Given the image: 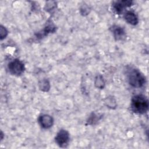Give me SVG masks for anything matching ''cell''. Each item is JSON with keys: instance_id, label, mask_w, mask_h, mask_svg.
Returning a JSON list of instances; mask_svg holds the SVG:
<instances>
[{"instance_id": "obj_7", "label": "cell", "mask_w": 149, "mask_h": 149, "mask_svg": "<svg viewBox=\"0 0 149 149\" xmlns=\"http://www.w3.org/2000/svg\"><path fill=\"white\" fill-rule=\"evenodd\" d=\"M113 37L117 41L123 40L126 36V31L123 27L118 25H113L110 27Z\"/></svg>"}, {"instance_id": "obj_8", "label": "cell", "mask_w": 149, "mask_h": 149, "mask_svg": "<svg viewBox=\"0 0 149 149\" xmlns=\"http://www.w3.org/2000/svg\"><path fill=\"white\" fill-rule=\"evenodd\" d=\"M56 26L51 20H48L42 30L38 32L36 36L37 38H42L49 33H52L56 30Z\"/></svg>"}, {"instance_id": "obj_14", "label": "cell", "mask_w": 149, "mask_h": 149, "mask_svg": "<svg viewBox=\"0 0 149 149\" xmlns=\"http://www.w3.org/2000/svg\"><path fill=\"white\" fill-rule=\"evenodd\" d=\"M56 7V2L55 1H48L45 5V10L47 12H52Z\"/></svg>"}, {"instance_id": "obj_6", "label": "cell", "mask_w": 149, "mask_h": 149, "mask_svg": "<svg viewBox=\"0 0 149 149\" xmlns=\"http://www.w3.org/2000/svg\"><path fill=\"white\" fill-rule=\"evenodd\" d=\"M54 121L53 118L47 114H42L38 119V122L41 127L45 129L51 128L54 124Z\"/></svg>"}, {"instance_id": "obj_13", "label": "cell", "mask_w": 149, "mask_h": 149, "mask_svg": "<svg viewBox=\"0 0 149 149\" xmlns=\"http://www.w3.org/2000/svg\"><path fill=\"white\" fill-rule=\"evenodd\" d=\"M105 105L110 109H115L116 107V101L112 96H108L105 99Z\"/></svg>"}, {"instance_id": "obj_5", "label": "cell", "mask_w": 149, "mask_h": 149, "mask_svg": "<svg viewBox=\"0 0 149 149\" xmlns=\"http://www.w3.org/2000/svg\"><path fill=\"white\" fill-rule=\"evenodd\" d=\"M133 5V1H117L113 2L112 7L113 10L115 13L118 15L121 14L125 8L130 7Z\"/></svg>"}, {"instance_id": "obj_1", "label": "cell", "mask_w": 149, "mask_h": 149, "mask_svg": "<svg viewBox=\"0 0 149 149\" xmlns=\"http://www.w3.org/2000/svg\"><path fill=\"white\" fill-rule=\"evenodd\" d=\"M148 100L143 94L134 95L131 100L130 107L132 111L137 114H144L148 109Z\"/></svg>"}, {"instance_id": "obj_15", "label": "cell", "mask_w": 149, "mask_h": 149, "mask_svg": "<svg viewBox=\"0 0 149 149\" xmlns=\"http://www.w3.org/2000/svg\"><path fill=\"white\" fill-rule=\"evenodd\" d=\"M8 34V30L6 29L5 27H4L2 25H1L0 27V38L1 40H2L3 39L5 38L6 37V36Z\"/></svg>"}, {"instance_id": "obj_10", "label": "cell", "mask_w": 149, "mask_h": 149, "mask_svg": "<svg viewBox=\"0 0 149 149\" xmlns=\"http://www.w3.org/2000/svg\"><path fill=\"white\" fill-rule=\"evenodd\" d=\"M101 118L102 116L101 115H99L98 114L93 112L88 116L87 120V123L90 125H94L96 124L101 119Z\"/></svg>"}, {"instance_id": "obj_12", "label": "cell", "mask_w": 149, "mask_h": 149, "mask_svg": "<svg viewBox=\"0 0 149 149\" xmlns=\"http://www.w3.org/2000/svg\"><path fill=\"white\" fill-rule=\"evenodd\" d=\"M38 87L40 90L44 92H47L50 89L49 81L47 79H42L39 81Z\"/></svg>"}, {"instance_id": "obj_3", "label": "cell", "mask_w": 149, "mask_h": 149, "mask_svg": "<svg viewBox=\"0 0 149 149\" xmlns=\"http://www.w3.org/2000/svg\"><path fill=\"white\" fill-rule=\"evenodd\" d=\"M8 68L12 74L16 76L22 75L25 70L24 64L19 59H15L11 61L8 63Z\"/></svg>"}, {"instance_id": "obj_4", "label": "cell", "mask_w": 149, "mask_h": 149, "mask_svg": "<svg viewBox=\"0 0 149 149\" xmlns=\"http://www.w3.org/2000/svg\"><path fill=\"white\" fill-rule=\"evenodd\" d=\"M70 140L69 132L65 129H61L55 137V141L57 145L62 148H65L68 146Z\"/></svg>"}, {"instance_id": "obj_9", "label": "cell", "mask_w": 149, "mask_h": 149, "mask_svg": "<svg viewBox=\"0 0 149 149\" xmlns=\"http://www.w3.org/2000/svg\"><path fill=\"white\" fill-rule=\"evenodd\" d=\"M124 18L126 22L129 24L136 26L139 23L137 15L132 10H127L124 15Z\"/></svg>"}, {"instance_id": "obj_17", "label": "cell", "mask_w": 149, "mask_h": 149, "mask_svg": "<svg viewBox=\"0 0 149 149\" xmlns=\"http://www.w3.org/2000/svg\"><path fill=\"white\" fill-rule=\"evenodd\" d=\"M3 133H2V132H1V140H2V139H3Z\"/></svg>"}, {"instance_id": "obj_11", "label": "cell", "mask_w": 149, "mask_h": 149, "mask_svg": "<svg viewBox=\"0 0 149 149\" xmlns=\"http://www.w3.org/2000/svg\"><path fill=\"white\" fill-rule=\"evenodd\" d=\"M95 86L99 89H103L105 86V80L102 75H97L94 80Z\"/></svg>"}, {"instance_id": "obj_16", "label": "cell", "mask_w": 149, "mask_h": 149, "mask_svg": "<svg viewBox=\"0 0 149 149\" xmlns=\"http://www.w3.org/2000/svg\"><path fill=\"white\" fill-rule=\"evenodd\" d=\"M90 8L87 5H82L81 6V8H80V13L82 15H83V16L88 15L89 13V12H90Z\"/></svg>"}, {"instance_id": "obj_2", "label": "cell", "mask_w": 149, "mask_h": 149, "mask_svg": "<svg viewBox=\"0 0 149 149\" xmlns=\"http://www.w3.org/2000/svg\"><path fill=\"white\" fill-rule=\"evenodd\" d=\"M127 77L129 84L134 88H140L146 83V77L137 69L130 68L127 69Z\"/></svg>"}]
</instances>
